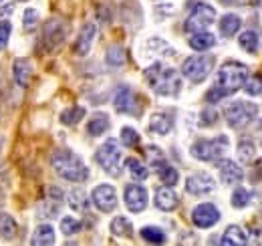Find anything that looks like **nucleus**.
Here are the masks:
<instances>
[{"label":"nucleus","instance_id":"1","mask_svg":"<svg viewBox=\"0 0 262 246\" xmlns=\"http://www.w3.org/2000/svg\"><path fill=\"white\" fill-rule=\"evenodd\" d=\"M145 81L147 85L160 95H178L182 89V79L176 69L165 67L162 63H154L145 69Z\"/></svg>","mask_w":262,"mask_h":246},{"label":"nucleus","instance_id":"2","mask_svg":"<svg viewBox=\"0 0 262 246\" xmlns=\"http://www.w3.org/2000/svg\"><path fill=\"white\" fill-rule=\"evenodd\" d=\"M51 166L57 172V176H61L67 182H85L89 178V170L85 168L83 159L67 150L51 155Z\"/></svg>","mask_w":262,"mask_h":246},{"label":"nucleus","instance_id":"3","mask_svg":"<svg viewBox=\"0 0 262 246\" xmlns=\"http://www.w3.org/2000/svg\"><path fill=\"white\" fill-rule=\"evenodd\" d=\"M248 77V67L242 63L228 61L224 63L218 71V79H216V87L224 93V97H228L232 93H236L246 81Z\"/></svg>","mask_w":262,"mask_h":246},{"label":"nucleus","instance_id":"4","mask_svg":"<svg viewBox=\"0 0 262 246\" xmlns=\"http://www.w3.org/2000/svg\"><path fill=\"white\" fill-rule=\"evenodd\" d=\"M256 115H258V107L248 101H234L224 107V117L230 127H234V129L246 127L248 123L256 119Z\"/></svg>","mask_w":262,"mask_h":246},{"label":"nucleus","instance_id":"5","mask_svg":"<svg viewBox=\"0 0 262 246\" xmlns=\"http://www.w3.org/2000/svg\"><path fill=\"white\" fill-rule=\"evenodd\" d=\"M97 163L113 178H117L121 174V150L117 139H107L95 154Z\"/></svg>","mask_w":262,"mask_h":246},{"label":"nucleus","instance_id":"6","mask_svg":"<svg viewBox=\"0 0 262 246\" xmlns=\"http://www.w3.org/2000/svg\"><path fill=\"white\" fill-rule=\"evenodd\" d=\"M228 148V137L220 135L216 139H198L192 146V155L200 161H216Z\"/></svg>","mask_w":262,"mask_h":246},{"label":"nucleus","instance_id":"7","mask_svg":"<svg viewBox=\"0 0 262 246\" xmlns=\"http://www.w3.org/2000/svg\"><path fill=\"white\" fill-rule=\"evenodd\" d=\"M214 20H216V10H214V6L206 4V2H198L196 6L192 8L190 16L186 18L184 29H186V32L206 31Z\"/></svg>","mask_w":262,"mask_h":246},{"label":"nucleus","instance_id":"8","mask_svg":"<svg viewBox=\"0 0 262 246\" xmlns=\"http://www.w3.org/2000/svg\"><path fill=\"white\" fill-rule=\"evenodd\" d=\"M214 67V57H208V55H196V57H190L186 59L182 65V75L186 79H190L192 83H202L210 71Z\"/></svg>","mask_w":262,"mask_h":246},{"label":"nucleus","instance_id":"9","mask_svg":"<svg viewBox=\"0 0 262 246\" xmlns=\"http://www.w3.org/2000/svg\"><path fill=\"white\" fill-rule=\"evenodd\" d=\"M91 202L95 204L97 210L105 212V214H109V212H113L115 206H117V192H115L113 186L101 184L93 190V194H91Z\"/></svg>","mask_w":262,"mask_h":246},{"label":"nucleus","instance_id":"10","mask_svg":"<svg viewBox=\"0 0 262 246\" xmlns=\"http://www.w3.org/2000/svg\"><path fill=\"white\" fill-rule=\"evenodd\" d=\"M123 198H125V206H127V210L133 212V214L143 212L145 206H147V190L139 184L127 186Z\"/></svg>","mask_w":262,"mask_h":246},{"label":"nucleus","instance_id":"11","mask_svg":"<svg viewBox=\"0 0 262 246\" xmlns=\"http://www.w3.org/2000/svg\"><path fill=\"white\" fill-rule=\"evenodd\" d=\"M218 220H220V210L210 202L200 204L192 212V222L196 224L198 228H212Z\"/></svg>","mask_w":262,"mask_h":246},{"label":"nucleus","instance_id":"12","mask_svg":"<svg viewBox=\"0 0 262 246\" xmlns=\"http://www.w3.org/2000/svg\"><path fill=\"white\" fill-rule=\"evenodd\" d=\"M214 188H216V182L208 174H194L186 180V192L192 196H206L214 192Z\"/></svg>","mask_w":262,"mask_h":246},{"label":"nucleus","instance_id":"13","mask_svg":"<svg viewBox=\"0 0 262 246\" xmlns=\"http://www.w3.org/2000/svg\"><path fill=\"white\" fill-rule=\"evenodd\" d=\"M218 172H220V180L226 186L240 184L244 178V172L238 163H234L232 159H220L218 161Z\"/></svg>","mask_w":262,"mask_h":246},{"label":"nucleus","instance_id":"14","mask_svg":"<svg viewBox=\"0 0 262 246\" xmlns=\"http://www.w3.org/2000/svg\"><path fill=\"white\" fill-rule=\"evenodd\" d=\"M95 34H97L95 23H87V25H83V29H81V32H79V38H77V43H75V53H77L79 57L89 55Z\"/></svg>","mask_w":262,"mask_h":246},{"label":"nucleus","instance_id":"15","mask_svg":"<svg viewBox=\"0 0 262 246\" xmlns=\"http://www.w3.org/2000/svg\"><path fill=\"white\" fill-rule=\"evenodd\" d=\"M63 38H65V27H63V23H59V20H49V23L45 25L42 40H45L47 49L59 47V45L63 43Z\"/></svg>","mask_w":262,"mask_h":246},{"label":"nucleus","instance_id":"16","mask_svg":"<svg viewBox=\"0 0 262 246\" xmlns=\"http://www.w3.org/2000/svg\"><path fill=\"white\" fill-rule=\"evenodd\" d=\"M178 204H180V198H178V194L171 190V186L160 188V190L156 192V206H158L160 210L171 212V210L178 208Z\"/></svg>","mask_w":262,"mask_h":246},{"label":"nucleus","instance_id":"17","mask_svg":"<svg viewBox=\"0 0 262 246\" xmlns=\"http://www.w3.org/2000/svg\"><path fill=\"white\" fill-rule=\"evenodd\" d=\"M113 107H115L117 113H133L135 111V95H133L129 87H121L119 91L115 93Z\"/></svg>","mask_w":262,"mask_h":246},{"label":"nucleus","instance_id":"18","mask_svg":"<svg viewBox=\"0 0 262 246\" xmlns=\"http://www.w3.org/2000/svg\"><path fill=\"white\" fill-rule=\"evenodd\" d=\"M12 75L18 87H29L31 83V75H33V65L29 59H16L12 67Z\"/></svg>","mask_w":262,"mask_h":246},{"label":"nucleus","instance_id":"19","mask_svg":"<svg viewBox=\"0 0 262 246\" xmlns=\"http://www.w3.org/2000/svg\"><path fill=\"white\" fill-rule=\"evenodd\" d=\"M222 244L226 246H242V244H248V234L240 228V226H228L224 236H222Z\"/></svg>","mask_w":262,"mask_h":246},{"label":"nucleus","instance_id":"20","mask_svg":"<svg viewBox=\"0 0 262 246\" xmlns=\"http://www.w3.org/2000/svg\"><path fill=\"white\" fill-rule=\"evenodd\" d=\"M31 244H34V246L55 244V228H53L51 224H40V226L34 230Z\"/></svg>","mask_w":262,"mask_h":246},{"label":"nucleus","instance_id":"21","mask_svg":"<svg viewBox=\"0 0 262 246\" xmlns=\"http://www.w3.org/2000/svg\"><path fill=\"white\" fill-rule=\"evenodd\" d=\"M214 45H216V36H214L212 32H206V31L194 32L192 38H190V47H192L194 51H208V49H212Z\"/></svg>","mask_w":262,"mask_h":246},{"label":"nucleus","instance_id":"22","mask_svg":"<svg viewBox=\"0 0 262 246\" xmlns=\"http://www.w3.org/2000/svg\"><path fill=\"white\" fill-rule=\"evenodd\" d=\"M154 168H156V172H158L160 180H162L165 186H176V184H178V180H180L178 170H176V168H171L169 163H165L164 159H162V161H158V163H154Z\"/></svg>","mask_w":262,"mask_h":246},{"label":"nucleus","instance_id":"23","mask_svg":"<svg viewBox=\"0 0 262 246\" xmlns=\"http://www.w3.org/2000/svg\"><path fill=\"white\" fill-rule=\"evenodd\" d=\"M171 125H173L171 117L165 115V113H154L151 119H149V129L158 135H167L171 131Z\"/></svg>","mask_w":262,"mask_h":246},{"label":"nucleus","instance_id":"24","mask_svg":"<svg viewBox=\"0 0 262 246\" xmlns=\"http://www.w3.org/2000/svg\"><path fill=\"white\" fill-rule=\"evenodd\" d=\"M109 117H107V113H95L91 119H89V125H87V133L89 135H93V137H97V135H103L107 129H109Z\"/></svg>","mask_w":262,"mask_h":246},{"label":"nucleus","instance_id":"25","mask_svg":"<svg viewBox=\"0 0 262 246\" xmlns=\"http://www.w3.org/2000/svg\"><path fill=\"white\" fill-rule=\"evenodd\" d=\"M69 206L75 210V212H85L89 208V200H87V194L79 188L71 190L69 192Z\"/></svg>","mask_w":262,"mask_h":246},{"label":"nucleus","instance_id":"26","mask_svg":"<svg viewBox=\"0 0 262 246\" xmlns=\"http://www.w3.org/2000/svg\"><path fill=\"white\" fill-rule=\"evenodd\" d=\"M240 25H242L240 16H236V14H224L222 20H220V32L224 36H234L238 32V29H240Z\"/></svg>","mask_w":262,"mask_h":246},{"label":"nucleus","instance_id":"27","mask_svg":"<svg viewBox=\"0 0 262 246\" xmlns=\"http://www.w3.org/2000/svg\"><path fill=\"white\" fill-rule=\"evenodd\" d=\"M125 168L129 170L131 178H133V180H137V182H143V180L147 178V168H145V166H143V161H141V159H137V157H127Z\"/></svg>","mask_w":262,"mask_h":246},{"label":"nucleus","instance_id":"28","mask_svg":"<svg viewBox=\"0 0 262 246\" xmlns=\"http://www.w3.org/2000/svg\"><path fill=\"white\" fill-rule=\"evenodd\" d=\"M109 228H111V232H113L115 236H131V234H133V226H131V222L125 216L113 218Z\"/></svg>","mask_w":262,"mask_h":246},{"label":"nucleus","instance_id":"29","mask_svg":"<svg viewBox=\"0 0 262 246\" xmlns=\"http://www.w3.org/2000/svg\"><path fill=\"white\" fill-rule=\"evenodd\" d=\"M238 43H240V47H242L246 53H250V55H256V53H258V34L254 31L242 32L240 38H238Z\"/></svg>","mask_w":262,"mask_h":246},{"label":"nucleus","instance_id":"30","mask_svg":"<svg viewBox=\"0 0 262 246\" xmlns=\"http://www.w3.org/2000/svg\"><path fill=\"white\" fill-rule=\"evenodd\" d=\"M18 226H16V220L10 214H0V236L2 238H14Z\"/></svg>","mask_w":262,"mask_h":246},{"label":"nucleus","instance_id":"31","mask_svg":"<svg viewBox=\"0 0 262 246\" xmlns=\"http://www.w3.org/2000/svg\"><path fill=\"white\" fill-rule=\"evenodd\" d=\"M83 117H85V109L79 107V105H73V107H69L61 113V121L65 125H77Z\"/></svg>","mask_w":262,"mask_h":246},{"label":"nucleus","instance_id":"32","mask_svg":"<svg viewBox=\"0 0 262 246\" xmlns=\"http://www.w3.org/2000/svg\"><path fill=\"white\" fill-rule=\"evenodd\" d=\"M141 238L147 240V242H151V244H162V242H165L164 230L158 228V226H145V228H141Z\"/></svg>","mask_w":262,"mask_h":246},{"label":"nucleus","instance_id":"33","mask_svg":"<svg viewBox=\"0 0 262 246\" xmlns=\"http://www.w3.org/2000/svg\"><path fill=\"white\" fill-rule=\"evenodd\" d=\"M81 228H83V224H81V220H77L75 216H63V218H61V232L67 234V236L81 232Z\"/></svg>","mask_w":262,"mask_h":246},{"label":"nucleus","instance_id":"34","mask_svg":"<svg viewBox=\"0 0 262 246\" xmlns=\"http://www.w3.org/2000/svg\"><path fill=\"white\" fill-rule=\"evenodd\" d=\"M250 204V192L244 188H236L232 192V206L234 208H246Z\"/></svg>","mask_w":262,"mask_h":246},{"label":"nucleus","instance_id":"35","mask_svg":"<svg viewBox=\"0 0 262 246\" xmlns=\"http://www.w3.org/2000/svg\"><path fill=\"white\" fill-rule=\"evenodd\" d=\"M38 27V12L34 8H27L23 14V29L25 32H34Z\"/></svg>","mask_w":262,"mask_h":246},{"label":"nucleus","instance_id":"36","mask_svg":"<svg viewBox=\"0 0 262 246\" xmlns=\"http://www.w3.org/2000/svg\"><path fill=\"white\" fill-rule=\"evenodd\" d=\"M107 63L111 65V67H121L123 63H125V51H123V47H111L109 51H107Z\"/></svg>","mask_w":262,"mask_h":246},{"label":"nucleus","instance_id":"37","mask_svg":"<svg viewBox=\"0 0 262 246\" xmlns=\"http://www.w3.org/2000/svg\"><path fill=\"white\" fill-rule=\"evenodd\" d=\"M244 91L248 93V95H260L262 93V77L260 75H254V77H246V81H244Z\"/></svg>","mask_w":262,"mask_h":246},{"label":"nucleus","instance_id":"38","mask_svg":"<svg viewBox=\"0 0 262 246\" xmlns=\"http://www.w3.org/2000/svg\"><path fill=\"white\" fill-rule=\"evenodd\" d=\"M238 157L244 163L252 161V157H254V144L252 141H240L238 144Z\"/></svg>","mask_w":262,"mask_h":246},{"label":"nucleus","instance_id":"39","mask_svg":"<svg viewBox=\"0 0 262 246\" xmlns=\"http://www.w3.org/2000/svg\"><path fill=\"white\" fill-rule=\"evenodd\" d=\"M121 144L127 146V148H135L139 144V135L133 127H123L121 129Z\"/></svg>","mask_w":262,"mask_h":246},{"label":"nucleus","instance_id":"40","mask_svg":"<svg viewBox=\"0 0 262 246\" xmlns=\"http://www.w3.org/2000/svg\"><path fill=\"white\" fill-rule=\"evenodd\" d=\"M10 32H12V25H10L8 20H2V23H0V51L6 49L8 38H10Z\"/></svg>","mask_w":262,"mask_h":246},{"label":"nucleus","instance_id":"41","mask_svg":"<svg viewBox=\"0 0 262 246\" xmlns=\"http://www.w3.org/2000/svg\"><path fill=\"white\" fill-rule=\"evenodd\" d=\"M206 99H208V103H216V101H220V99H224V93L220 91L218 87H212L208 95H206Z\"/></svg>","mask_w":262,"mask_h":246},{"label":"nucleus","instance_id":"42","mask_svg":"<svg viewBox=\"0 0 262 246\" xmlns=\"http://www.w3.org/2000/svg\"><path fill=\"white\" fill-rule=\"evenodd\" d=\"M216 117H218V113H216V111H212V109H210V111H204V113H202V125H212V123L216 121Z\"/></svg>","mask_w":262,"mask_h":246},{"label":"nucleus","instance_id":"43","mask_svg":"<svg viewBox=\"0 0 262 246\" xmlns=\"http://www.w3.org/2000/svg\"><path fill=\"white\" fill-rule=\"evenodd\" d=\"M12 12H14V4H12V2H8V4H2V6H0V18H2V20H4L6 16H10Z\"/></svg>","mask_w":262,"mask_h":246},{"label":"nucleus","instance_id":"44","mask_svg":"<svg viewBox=\"0 0 262 246\" xmlns=\"http://www.w3.org/2000/svg\"><path fill=\"white\" fill-rule=\"evenodd\" d=\"M256 178H262V159H258L256 170H254V180H256Z\"/></svg>","mask_w":262,"mask_h":246}]
</instances>
